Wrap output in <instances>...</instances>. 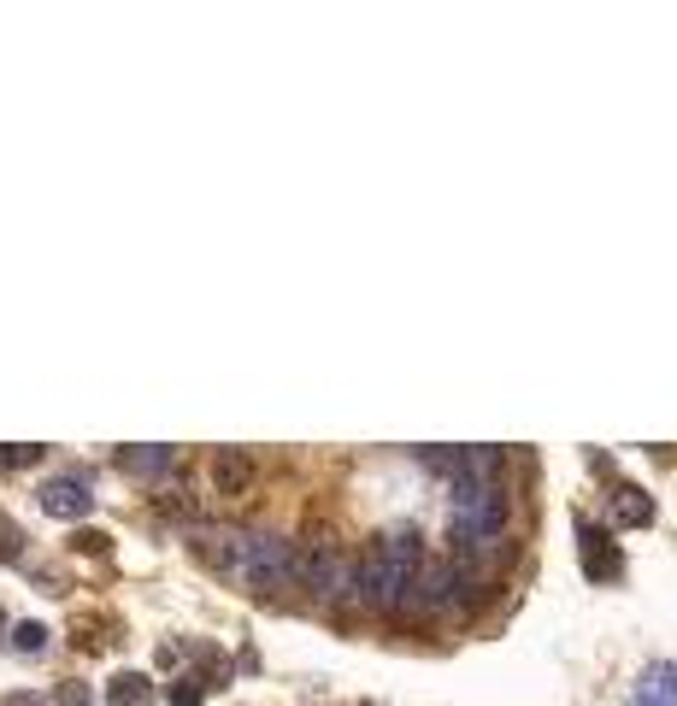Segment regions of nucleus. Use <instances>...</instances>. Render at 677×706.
Returning a JSON list of instances; mask_svg holds the SVG:
<instances>
[{"label":"nucleus","mask_w":677,"mask_h":706,"mask_svg":"<svg viewBox=\"0 0 677 706\" xmlns=\"http://www.w3.org/2000/svg\"><path fill=\"white\" fill-rule=\"evenodd\" d=\"M224 578H236L254 595H278V589L295 583V542L266 536V530H230Z\"/></svg>","instance_id":"1"},{"label":"nucleus","mask_w":677,"mask_h":706,"mask_svg":"<svg viewBox=\"0 0 677 706\" xmlns=\"http://www.w3.org/2000/svg\"><path fill=\"white\" fill-rule=\"evenodd\" d=\"M459 583H466V571H459L454 559H430V566L413 571V583H407V607H419V612H442V607H454Z\"/></svg>","instance_id":"2"},{"label":"nucleus","mask_w":677,"mask_h":706,"mask_svg":"<svg viewBox=\"0 0 677 706\" xmlns=\"http://www.w3.org/2000/svg\"><path fill=\"white\" fill-rule=\"evenodd\" d=\"M578 559H583V578H595V583H618L625 578V554L613 547L607 530H595V524H578Z\"/></svg>","instance_id":"3"},{"label":"nucleus","mask_w":677,"mask_h":706,"mask_svg":"<svg viewBox=\"0 0 677 706\" xmlns=\"http://www.w3.org/2000/svg\"><path fill=\"white\" fill-rule=\"evenodd\" d=\"M254 478H259V466H254L248 448H219L212 454V495L219 500H242L254 488Z\"/></svg>","instance_id":"4"},{"label":"nucleus","mask_w":677,"mask_h":706,"mask_svg":"<svg viewBox=\"0 0 677 706\" xmlns=\"http://www.w3.org/2000/svg\"><path fill=\"white\" fill-rule=\"evenodd\" d=\"M41 512H48V518H65V524L89 518V512H95L89 483H83V478H53V483H41Z\"/></svg>","instance_id":"5"},{"label":"nucleus","mask_w":677,"mask_h":706,"mask_svg":"<svg viewBox=\"0 0 677 706\" xmlns=\"http://www.w3.org/2000/svg\"><path fill=\"white\" fill-rule=\"evenodd\" d=\"M630 706H677V659L642 666L637 689H630Z\"/></svg>","instance_id":"6"},{"label":"nucleus","mask_w":677,"mask_h":706,"mask_svg":"<svg viewBox=\"0 0 677 706\" xmlns=\"http://www.w3.org/2000/svg\"><path fill=\"white\" fill-rule=\"evenodd\" d=\"M371 554H383L389 566H401V571H419V566H424V547H419V530H413V524H395V530H383Z\"/></svg>","instance_id":"7"},{"label":"nucleus","mask_w":677,"mask_h":706,"mask_svg":"<svg viewBox=\"0 0 677 706\" xmlns=\"http://www.w3.org/2000/svg\"><path fill=\"white\" fill-rule=\"evenodd\" d=\"M607 507H613V524H625V530H642V524H654V500H648L637 483H613Z\"/></svg>","instance_id":"8"},{"label":"nucleus","mask_w":677,"mask_h":706,"mask_svg":"<svg viewBox=\"0 0 677 706\" xmlns=\"http://www.w3.org/2000/svg\"><path fill=\"white\" fill-rule=\"evenodd\" d=\"M119 466L130 478H165L171 466H177V448H165V442H148V448H119Z\"/></svg>","instance_id":"9"},{"label":"nucleus","mask_w":677,"mask_h":706,"mask_svg":"<svg viewBox=\"0 0 677 706\" xmlns=\"http://www.w3.org/2000/svg\"><path fill=\"white\" fill-rule=\"evenodd\" d=\"M107 706H153V677H141V671L107 677Z\"/></svg>","instance_id":"10"},{"label":"nucleus","mask_w":677,"mask_h":706,"mask_svg":"<svg viewBox=\"0 0 677 706\" xmlns=\"http://www.w3.org/2000/svg\"><path fill=\"white\" fill-rule=\"evenodd\" d=\"M12 647H19V654H41V647H48V624H36V618L12 624Z\"/></svg>","instance_id":"11"},{"label":"nucleus","mask_w":677,"mask_h":706,"mask_svg":"<svg viewBox=\"0 0 677 706\" xmlns=\"http://www.w3.org/2000/svg\"><path fill=\"white\" fill-rule=\"evenodd\" d=\"M165 701L171 706H200L207 701V683H200V677H177V683L165 689Z\"/></svg>","instance_id":"12"},{"label":"nucleus","mask_w":677,"mask_h":706,"mask_svg":"<svg viewBox=\"0 0 677 706\" xmlns=\"http://www.w3.org/2000/svg\"><path fill=\"white\" fill-rule=\"evenodd\" d=\"M160 512H165V518H189V524L200 518V507H195L189 495H183V488H165V495H160Z\"/></svg>","instance_id":"13"},{"label":"nucleus","mask_w":677,"mask_h":706,"mask_svg":"<svg viewBox=\"0 0 677 706\" xmlns=\"http://www.w3.org/2000/svg\"><path fill=\"white\" fill-rule=\"evenodd\" d=\"M41 448L30 442V448H0V471H19V466H36Z\"/></svg>","instance_id":"14"},{"label":"nucleus","mask_w":677,"mask_h":706,"mask_svg":"<svg viewBox=\"0 0 677 706\" xmlns=\"http://www.w3.org/2000/svg\"><path fill=\"white\" fill-rule=\"evenodd\" d=\"M24 554V530L19 524H0V559H19Z\"/></svg>","instance_id":"15"},{"label":"nucleus","mask_w":677,"mask_h":706,"mask_svg":"<svg viewBox=\"0 0 677 706\" xmlns=\"http://www.w3.org/2000/svg\"><path fill=\"white\" fill-rule=\"evenodd\" d=\"M107 547H112L107 530H77V554H107Z\"/></svg>","instance_id":"16"},{"label":"nucleus","mask_w":677,"mask_h":706,"mask_svg":"<svg viewBox=\"0 0 677 706\" xmlns=\"http://www.w3.org/2000/svg\"><path fill=\"white\" fill-rule=\"evenodd\" d=\"M60 706H89V689H83V683H65V689H60Z\"/></svg>","instance_id":"17"},{"label":"nucleus","mask_w":677,"mask_h":706,"mask_svg":"<svg viewBox=\"0 0 677 706\" xmlns=\"http://www.w3.org/2000/svg\"><path fill=\"white\" fill-rule=\"evenodd\" d=\"M0 706H48V701H41V695H7Z\"/></svg>","instance_id":"18"},{"label":"nucleus","mask_w":677,"mask_h":706,"mask_svg":"<svg viewBox=\"0 0 677 706\" xmlns=\"http://www.w3.org/2000/svg\"><path fill=\"white\" fill-rule=\"evenodd\" d=\"M0 630H7V612H0Z\"/></svg>","instance_id":"19"}]
</instances>
